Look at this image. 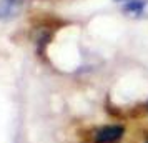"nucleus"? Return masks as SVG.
Returning a JSON list of instances; mask_svg holds the SVG:
<instances>
[{"label":"nucleus","mask_w":148,"mask_h":143,"mask_svg":"<svg viewBox=\"0 0 148 143\" xmlns=\"http://www.w3.org/2000/svg\"><path fill=\"white\" fill-rule=\"evenodd\" d=\"M125 128L121 125H107L97 130L93 135L95 143H118L123 138Z\"/></svg>","instance_id":"f257e3e1"},{"label":"nucleus","mask_w":148,"mask_h":143,"mask_svg":"<svg viewBox=\"0 0 148 143\" xmlns=\"http://www.w3.org/2000/svg\"><path fill=\"white\" fill-rule=\"evenodd\" d=\"M116 3H120L123 12H127L130 15H143L147 10V2L145 0H116Z\"/></svg>","instance_id":"f03ea898"},{"label":"nucleus","mask_w":148,"mask_h":143,"mask_svg":"<svg viewBox=\"0 0 148 143\" xmlns=\"http://www.w3.org/2000/svg\"><path fill=\"white\" fill-rule=\"evenodd\" d=\"M22 0H0V20H7L14 17L22 7Z\"/></svg>","instance_id":"7ed1b4c3"},{"label":"nucleus","mask_w":148,"mask_h":143,"mask_svg":"<svg viewBox=\"0 0 148 143\" xmlns=\"http://www.w3.org/2000/svg\"><path fill=\"white\" fill-rule=\"evenodd\" d=\"M147 143H148V140H147Z\"/></svg>","instance_id":"20e7f679"}]
</instances>
